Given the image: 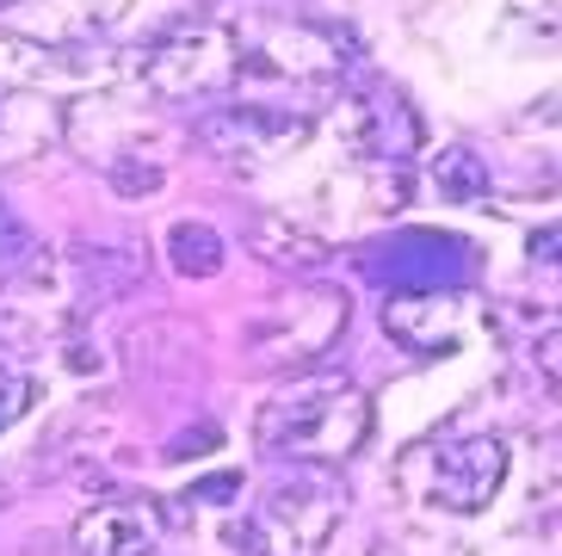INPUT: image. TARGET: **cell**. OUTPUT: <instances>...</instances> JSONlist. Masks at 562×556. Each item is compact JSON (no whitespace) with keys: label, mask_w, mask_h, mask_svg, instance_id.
<instances>
[{"label":"cell","mask_w":562,"mask_h":556,"mask_svg":"<svg viewBox=\"0 0 562 556\" xmlns=\"http://www.w3.org/2000/svg\"><path fill=\"white\" fill-rule=\"evenodd\" d=\"M347 63H352L347 37L334 32V25H315V19H284V25H272L260 49L241 44V75L266 68V75H284V81H334Z\"/></svg>","instance_id":"9c48e42d"},{"label":"cell","mask_w":562,"mask_h":556,"mask_svg":"<svg viewBox=\"0 0 562 556\" xmlns=\"http://www.w3.org/2000/svg\"><path fill=\"white\" fill-rule=\"evenodd\" d=\"M371 396L340 371H297L254 409V445L297 470H340L371 445Z\"/></svg>","instance_id":"7a4b0ae2"},{"label":"cell","mask_w":562,"mask_h":556,"mask_svg":"<svg viewBox=\"0 0 562 556\" xmlns=\"http://www.w3.org/2000/svg\"><path fill=\"white\" fill-rule=\"evenodd\" d=\"M105 186L117 198H149L167 186V162H155V155H112L105 162Z\"/></svg>","instance_id":"2e32d148"},{"label":"cell","mask_w":562,"mask_h":556,"mask_svg":"<svg viewBox=\"0 0 562 556\" xmlns=\"http://www.w3.org/2000/svg\"><path fill=\"white\" fill-rule=\"evenodd\" d=\"M340 322H347L340 291H328V285H297V291H284L279 303H266L254 315L248 353L260 365H310L334 346Z\"/></svg>","instance_id":"8992f818"},{"label":"cell","mask_w":562,"mask_h":556,"mask_svg":"<svg viewBox=\"0 0 562 556\" xmlns=\"http://www.w3.org/2000/svg\"><path fill=\"white\" fill-rule=\"evenodd\" d=\"M303 136H310V118L291 105H216V112H204V143L235 174H254V167L291 155Z\"/></svg>","instance_id":"52a82bcc"},{"label":"cell","mask_w":562,"mask_h":556,"mask_svg":"<svg viewBox=\"0 0 562 556\" xmlns=\"http://www.w3.org/2000/svg\"><path fill=\"white\" fill-rule=\"evenodd\" d=\"M0 75H7V81H25V87H93L105 75V63L81 56V49L63 44V37L0 32Z\"/></svg>","instance_id":"8fae6325"},{"label":"cell","mask_w":562,"mask_h":556,"mask_svg":"<svg viewBox=\"0 0 562 556\" xmlns=\"http://www.w3.org/2000/svg\"><path fill=\"white\" fill-rule=\"evenodd\" d=\"M75 556H155L167 538V508L149 494H105L75 520Z\"/></svg>","instance_id":"ba28073f"},{"label":"cell","mask_w":562,"mask_h":556,"mask_svg":"<svg viewBox=\"0 0 562 556\" xmlns=\"http://www.w3.org/2000/svg\"><path fill=\"white\" fill-rule=\"evenodd\" d=\"M507 482V440L501 433H432L402 452V489L432 513H470L495 508Z\"/></svg>","instance_id":"3957f363"},{"label":"cell","mask_w":562,"mask_h":556,"mask_svg":"<svg viewBox=\"0 0 562 556\" xmlns=\"http://www.w3.org/2000/svg\"><path fill=\"white\" fill-rule=\"evenodd\" d=\"M248 247H254L260 266H279V273H303V266L328 260V242H322L315 230H303L297 216H254Z\"/></svg>","instance_id":"4fadbf2b"},{"label":"cell","mask_w":562,"mask_h":556,"mask_svg":"<svg viewBox=\"0 0 562 556\" xmlns=\"http://www.w3.org/2000/svg\"><path fill=\"white\" fill-rule=\"evenodd\" d=\"M32 383H25V377H0V433H7V426L19 421V414H25V402H32Z\"/></svg>","instance_id":"e0dca14e"},{"label":"cell","mask_w":562,"mask_h":556,"mask_svg":"<svg viewBox=\"0 0 562 556\" xmlns=\"http://www.w3.org/2000/svg\"><path fill=\"white\" fill-rule=\"evenodd\" d=\"M340 513H347V494L334 470H297L235 525V544L241 556H322L340 532Z\"/></svg>","instance_id":"5b68a950"},{"label":"cell","mask_w":562,"mask_h":556,"mask_svg":"<svg viewBox=\"0 0 562 556\" xmlns=\"http://www.w3.org/2000/svg\"><path fill=\"white\" fill-rule=\"evenodd\" d=\"M340 131H347V143L352 148H364L371 162H390V167H402L420 148V112H414L408 99L396 93L390 81H378L371 93H352L347 99V112H340Z\"/></svg>","instance_id":"30bf717a"},{"label":"cell","mask_w":562,"mask_h":556,"mask_svg":"<svg viewBox=\"0 0 562 556\" xmlns=\"http://www.w3.org/2000/svg\"><path fill=\"white\" fill-rule=\"evenodd\" d=\"M223 235L216 230H204V223H173L167 230V260L180 266L186 278H211V273H223Z\"/></svg>","instance_id":"5bb4252c"},{"label":"cell","mask_w":562,"mask_h":556,"mask_svg":"<svg viewBox=\"0 0 562 556\" xmlns=\"http://www.w3.org/2000/svg\"><path fill=\"white\" fill-rule=\"evenodd\" d=\"M136 278L131 254L112 247H50L13 260V278L0 285V346L7 353H44L63 346L105 297H117Z\"/></svg>","instance_id":"6da1fadb"},{"label":"cell","mask_w":562,"mask_h":556,"mask_svg":"<svg viewBox=\"0 0 562 556\" xmlns=\"http://www.w3.org/2000/svg\"><path fill=\"white\" fill-rule=\"evenodd\" d=\"M432 180L439 192L458 204V198H488V162H482L476 148H446L439 162H432Z\"/></svg>","instance_id":"9a60e30c"},{"label":"cell","mask_w":562,"mask_h":556,"mask_svg":"<svg viewBox=\"0 0 562 556\" xmlns=\"http://www.w3.org/2000/svg\"><path fill=\"white\" fill-rule=\"evenodd\" d=\"M136 81L155 99H211L241 81V32L223 19H173L136 49Z\"/></svg>","instance_id":"277c9868"},{"label":"cell","mask_w":562,"mask_h":556,"mask_svg":"<svg viewBox=\"0 0 562 556\" xmlns=\"http://www.w3.org/2000/svg\"><path fill=\"white\" fill-rule=\"evenodd\" d=\"M383 327L396 334L408 353H451L463 341V310L458 297H439V291H414V297H390V310H383Z\"/></svg>","instance_id":"7c38bea8"},{"label":"cell","mask_w":562,"mask_h":556,"mask_svg":"<svg viewBox=\"0 0 562 556\" xmlns=\"http://www.w3.org/2000/svg\"><path fill=\"white\" fill-rule=\"evenodd\" d=\"M25 247H32V235H25V223H19V211L0 204V260H7V266L25 260Z\"/></svg>","instance_id":"ac0fdd59"}]
</instances>
